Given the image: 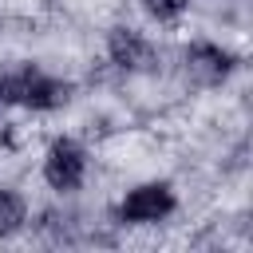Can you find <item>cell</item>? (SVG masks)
<instances>
[{"label": "cell", "mask_w": 253, "mask_h": 253, "mask_svg": "<svg viewBox=\"0 0 253 253\" xmlns=\"http://www.w3.org/2000/svg\"><path fill=\"white\" fill-rule=\"evenodd\" d=\"M71 99V83L51 79L43 71H20V103L36 111H55Z\"/></svg>", "instance_id": "obj_4"}, {"label": "cell", "mask_w": 253, "mask_h": 253, "mask_svg": "<svg viewBox=\"0 0 253 253\" xmlns=\"http://www.w3.org/2000/svg\"><path fill=\"white\" fill-rule=\"evenodd\" d=\"M170 210H174V194H170L166 182H146V186L130 190L126 202H123V217H126V221H138V225L158 221V217H166Z\"/></svg>", "instance_id": "obj_3"}, {"label": "cell", "mask_w": 253, "mask_h": 253, "mask_svg": "<svg viewBox=\"0 0 253 253\" xmlns=\"http://www.w3.org/2000/svg\"><path fill=\"white\" fill-rule=\"evenodd\" d=\"M24 225V202L8 190H0V233H16Z\"/></svg>", "instance_id": "obj_6"}, {"label": "cell", "mask_w": 253, "mask_h": 253, "mask_svg": "<svg viewBox=\"0 0 253 253\" xmlns=\"http://www.w3.org/2000/svg\"><path fill=\"white\" fill-rule=\"evenodd\" d=\"M229 67H233L229 51H221L213 43H190L186 47V79L198 87H217L229 75Z\"/></svg>", "instance_id": "obj_2"}, {"label": "cell", "mask_w": 253, "mask_h": 253, "mask_svg": "<svg viewBox=\"0 0 253 253\" xmlns=\"http://www.w3.org/2000/svg\"><path fill=\"white\" fill-rule=\"evenodd\" d=\"M111 59L123 67V71H150L154 67V47L130 32V28H115L111 32Z\"/></svg>", "instance_id": "obj_5"}, {"label": "cell", "mask_w": 253, "mask_h": 253, "mask_svg": "<svg viewBox=\"0 0 253 253\" xmlns=\"http://www.w3.org/2000/svg\"><path fill=\"white\" fill-rule=\"evenodd\" d=\"M142 4H146L150 16H158V20H174V16H182V8H186L190 0H142Z\"/></svg>", "instance_id": "obj_7"}, {"label": "cell", "mask_w": 253, "mask_h": 253, "mask_svg": "<svg viewBox=\"0 0 253 253\" xmlns=\"http://www.w3.org/2000/svg\"><path fill=\"white\" fill-rule=\"evenodd\" d=\"M83 170H87V158L83 150L71 142V138H59L51 142L47 158H43V178L55 186V190H75L83 182Z\"/></svg>", "instance_id": "obj_1"}]
</instances>
